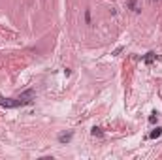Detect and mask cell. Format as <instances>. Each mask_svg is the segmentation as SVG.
<instances>
[{
    "label": "cell",
    "instance_id": "obj_1",
    "mask_svg": "<svg viewBox=\"0 0 162 160\" xmlns=\"http://www.w3.org/2000/svg\"><path fill=\"white\" fill-rule=\"evenodd\" d=\"M0 105L6 109H13V108H19L21 102L19 98H4V96H0Z\"/></svg>",
    "mask_w": 162,
    "mask_h": 160
},
{
    "label": "cell",
    "instance_id": "obj_2",
    "mask_svg": "<svg viewBox=\"0 0 162 160\" xmlns=\"http://www.w3.org/2000/svg\"><path fill=\"white\" fill-rule=\"evenodd\" d=\"M34 91L32 89H28V91H25L23 94L19 96V102H21V105H28V104H32V100H34Z\"/></svg>",
    "mask_w": 162,
    "mask_h": 160
},
{
    "label": "cell",
    "instance_id": "obj_3",
    "mask_svg": "<svg viewBox=\"0 0 162 160\" xmlns=\"http://www.w3.org/2000/svg\"><path fill=\"white\" fill-rule=\"evenodd\" d=\"M126 6L130 8L134 13H139V12H142V8L138 6V0H128V2H126Z\"/></svg>",
    "mask_w": 162,
    "mask_h": 160
},
{
    "label": "cell",
    "instance_id": "obj_4",
    "mask_svg": "<svg viewBox=\"0 0 162 160\" xmlns=\"http://www.w3.org/2000/svg\"><path fill=\"white\" fill-rule=\"evenodd\" d=\"M72 136H74L72 132H68V134H60V136H59V141H60V143H68V141L72 140Z\"/></svg>",
    "mask_w": 162,
    "mask_h": 160
},
{
    "label": "cell",
    "instance_id": "obj_5",
    "mask_svg": "<svg viewBox=\"0 0 162 160\" xmlns=\"http://www.w3.org/2000/svg\"><path fill=\"white\" fill-rule=\"evenodd\" d=\"M155 59H157V55H155L153 51H151V53H147V55L143 57V62H145V64H151V62H153Z\"/></svg>",
    "mask_w": 162,
    "mask_h": 160
},
{
    "label": "cell",
    "instance_id": "obj_6",
    "mask_svg": "<svg viewBox=\"0 0 162 160\" xmlns=\"http://www.w3.org/2000/svg\"><path fill=\"white\" fill-rule=\"evenodd\" d=\"M160 134H162V128H155V130L149 134V137L151 140H157V137H160Z\"/></svg>",
    "mask_w": 162,
    "mask_h": 160
},
{
    "label": "cell",
    "instance_id": "obj_7",
    "mask_svg": "<svg viewBox=\"0 0 162 160\" xmlns=\"http://www.w3.org/2000/svg\"><path fill=\"white\" fill-rule=\"evenodd\" d=\"M91 134H92L94 137H96V136H98V137H102V136H104V132H102V128H98V126H94Z\"/></svg>",
    "mask_w": 162,
    "mask_h": 160
},
{
    "label": "cell",
    "instance_id": "obj_8",
    "mask_svg": "<svg viewBox=\"0 0 162 160\" xmlns=\"http://www.w3.org/2000/svg\"><path fill=\"white\" fill-rule=\"evenodd\" d=\"M157 121H158V113L153 111V113H151V117H149V123H151V124H155Z\"/></svg>",
    "mask_w": 162,
    "mask_h": 160
},
{
    "label": "cell",
    "instance_id": "obj_9",
    "mask_svg": "<svg viewBox=\"0 0 162 160\" xmlns=\"http://www.w3.org/2000/svg\"><path fill=\"white\" fill-rule=\"evenodd\" d=\"M85 21H87V25H91V9L85 12Z\"/></svg>",
    "mask_w": 162,
    "mask_h": 160
}]
</instances>
